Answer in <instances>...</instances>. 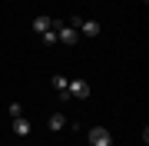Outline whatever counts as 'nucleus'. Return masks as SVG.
Here are the masks:
<instances>
[{
  "mask_svg": "<svg viewBox=\"0 0 149 146\" xmlns=\"http://www.w3.org/2000/svg\"><path fill=\"white\" fill-rule=\"evenodd\" d=\"M50 83H53V90H56V93H60L63 100H70V90H66V87H70V80H66V76H60V73H56V76H53Z\"/></svg>",
  "mask_w": 149,
  "mask_h": 146,
  "instance_id": "obj_5",
  "label": "nucleus"
},
{
  "mask_svg": "<svg viewBox=\"0 0 149 146\" xmlns=\"http://www.w3.org/2000/svg\"><path fill=\"white\" fill-rule=\"evenodd\" d=\"M76 30H80L83 33V37H100V23H96V20H83V17H80V20H76Z\"/></svg>",
  "mask_w": 149,
  "mask_h": 146,
  "instance_id": "obj_3",
  "label": "nucleus"
},
{
  "mask_svg": "<svg viewBox=\"0 0 149 146\" xmlns=\"http://www.w3.org/2000/svg\"><path fill=\"white\" fill-rule=\"evenodd\" d=\"M10 130L17 136H30V119L27 116H10Z\"/></svg>",
  "mask_w": 149,
  "mask_h": 146,
  "instance_id": "obj_4",
  "label": "nucleus"
},
{
  "mask_svg": "<svg viewBox=\"0 0 149 146\" xmlns=\"http://www.w3.org/2000/svg\"><path fill=\"white\" fill-rule=\"evenodd\" d=\"M90 146H113V136L106 126H93L90 130Z\"/></svg>",
  "mask_w": 149,
  "mask_h": 146,
  "instance_id": "obj_1",
  "label": "nucleus"
},
{
  "mask_svg": "<svg viewBox=\"0 0 149 146\" xmlns=\"http://www.w3.org/2000/svg\"><path fill=\"white\" fill-rule=\"evenodd\" d=\"M53 27H56V20H53ZM53 27H50L47 33H40V37H43V40H47V43H56V30H53Z\"/></svg>",
  "mask_w": 149,
  "mask_h": 146,
  "instance_id": "obj_8",
  "label": "nucleus"
},
{
  "mask_svg": "<svg viewBox=\"0 0 149 146\" xmlns=\"http://www.w3.org/2000/svg\"><path fill=\"white\" fill-rule=\"evenodd\" d=\"M10 116H23V106H20V103H10Z\"/></svg>",
  "mask_w": 149,
  "mask_h": 146,
  "instance_id": "obj_9",
  "label": "nucleus"
},
{
  "mask_svg": "<svg viewBox=\"0 0 149 146\" xmlns=\"http://www.w3.org/2000/svg\"><path fill=\"white\" fill-rule=\"evenodd\" d=\"M63 126H66V116L63 113H53V116H50V130H53V133H60Z\"/></svg>",
  "mask_w": 149,
  "mask_h": 146,
  "instance_id": "obj_7",
  "label": "nucleus"
},
{
  "mask_svg": "<svg viewBox=\"0 0 149 146\" xmlns=\"http://www.w3.org/2000/svg\"><path fill=\"white\" fill-rule=\"evenodd\" d=\"M50 27H53V17H37L33 20V33H47Z\"/></svg>",
  "mask_w": 149,
  "mask_h": 146,
  "instance_id": "obj_6",
  "label": "nucleus"
},
{
  "mask_svg": "<svg viewBox=\"0 0 149 146\" xmlns=\"http://www.w3.org/2000/svg\"><path fill=\"white\" fill-rule=\"evenodd\" d=\"M70 96H76V100H86V96H90V83H86V80H70Z\"/></svg>",
  "mask_w": 149,
  "mask_h": 146,
  "instance_id": "obj_2",
  "label": "nucleus"
}]
</instances>
